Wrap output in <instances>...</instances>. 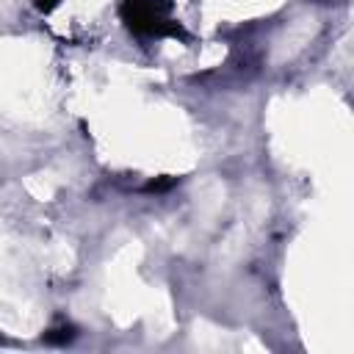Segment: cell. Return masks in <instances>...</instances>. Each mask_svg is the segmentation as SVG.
I'll return each instance as SVG.
<instances>
[{"label":"cell","mask_w":354,"mask_h":354,"mask_svg":"<svg viewBox=\"0 0 354 354\" xmlns=\"http://www.w3.org/2000/svg\"><path fill=\"white\" fill-rule=\"evenodd\" d=\"M122 19L138 36H177L180 25L169 14L166 0H122Z\"/></svg>","instance_id":"obj_1"},{"label":"cell","mask_w":354,"mask_h":354,"mask_svg":"<svg viewBox=\"0 0 354 354\" xmlns=\"http://www.w3.org/2000/svg\"><path fill=\"white\" fill-rule=\"evenodd\" d=\"M55 3H58V0H36V6H39L41 11H50V8H55Z\"/></svg>","instance_id":"obj_2"}]
</instances>
